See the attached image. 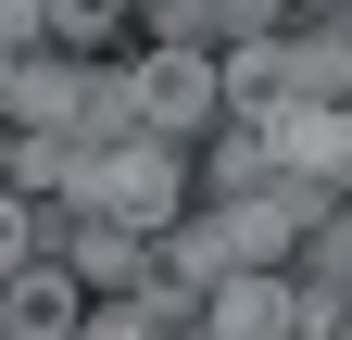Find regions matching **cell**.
<instances>
[{
	"mask_svg": "<svg viewBox=\"0 0 352 340\" xmlns=\"http://www.w3.org/2000/svg\"><path fill=\"white\" fill-rule=\"evenodd\" d=\"M201 303L176 277H139V290H113V303H88V328H126V340H151V328H189Z\"/></svg>",
	"mask_w": 352,
	"mask_h": 340,
	"instance_id": "7",
	"label": "cell"
},
{
	"mask_svg": "<svg viewBox=\"0 0 352 340\" xmlns=\"http://www.w3.org/2000/svg\"><path fill=\"white\" fill-rule=\"evenodd\" d=\"M126 126H151V139H201L214 114H227V63L214 51H189V38H164V51H139L126 63Z\"/></svg>",
	"mask_w": 352,
	"mask_h": 340,
	"instance_id": "2",
	"label": "cell"
},
{
	"mask_svg": "<svg viewBox=\"0 0 352 340\" xmlns=\"http://www.w3.org/2000/svg\"><path fill=\"white\" fill-rule=\"evenodd\" d=\"M76 277H101V290H139V277H151V252H139V240H126V227L101 215V227L76 240Z\"/></svg>",
	"mask_w": 352,
	"mask_h": 340,
	"instance_id": "9",
	"label": "cell"
},
{
	"mask_svg": "<svg viewBox=\"0 0 352 340\" xmlns=\"http://www.w3.org/2000/svg\"><path fill=\"white\" fill-rule=\"evenodd\" d=\"M264 164H277V177H302V189L352 177V101H327V89L277 101V114H264Z\"/></svg>",
	"mask_w": 352,
	"mask_h": 340,
	"instance_id": "3",
	"label": "cell"
},
{
	"mask_svg": "<svg viewBox=\"0 0 352 340\" xmlns=\"http://www.w3.org/2000/svg\"><path fill=\"white\" fill-rule=\"evenodd\" d=\"M76 202H88V215H113V227H151V240H164L176 215H189V139L126 126L101 164H76Z\"/></svg>",
	"mask_w": 352,
	"mask_h": 340,
	"instance_id": "1",
	"label": "cell"
},
{
	"mask_svg": "<svg viewBox=\"0 0 352 340\" xmlns=\"http://www.w3.org/2000/svg\"><path fill=\"white\" fill-rule=\"evenodd\" d=\"M201 328H227V340H252V328H302L289 265H227V277L201 290Z\"/></svg>",
	"mask_w": 352,
	"mask_h": 340,
	"instance_id": "5",
	"label": "cell"
},
{
	"mask_svg": "<svg viewBox=\"0 0 352 340\" xmlns=\"http://www.w3.org/2000/svg\"><path fill=\"white\" fill-rule=\"evenodd\" d=\"M51 51H76V63H139L151 51V0H51Z\"/></svg>",
	"mask_w": 352,
	"mask_h": 340,
	"instance_id": "4",
	"label": "cell"
},
{
	"mask_svg": "<svg viewBox=\"0 0 352 340\" xmlns=\"http://www.w3.org/2000/svg\"><path fill=\"white\" fill-rule=\"evenodd\" d=\"M0 315H13L25 340L76 328V315H88V303H76V265H38V252H25V265H13V303H0Z\"/></svg>",
	"mask_w": 352,
	"mask_h": 340,
	"instance_id": "6",
	"label": "cell"
},
{
	"mask_svg": "<svg viewBox=\"0 0 352 340\" xmlns=\"http://www.w3.org/2000/svg\"><path fill=\"white\" fill-rule=\"evenodd\" d=\"M315 13H352V0H315Z\"/></svg>",
	"mask_w": 352,
	"mask_h": 340,
	"instance_id": "10",
	"label": "cell"
},
{
	"mask_svg": "<svg viewBox=\"0 0 352 340\" xmlns=\"http://www.w3.org/2000/svg\"><path fill=\"white\" fill-rule=\"evenodd\" d=\"M63 114H76V51H51V63L13 51V126H63Z\"/></svg>",
	"mask_w": 352,
	"mask_h": 340,
	"instance_id": "8",
	"label": "cell"
}]
</instances>
